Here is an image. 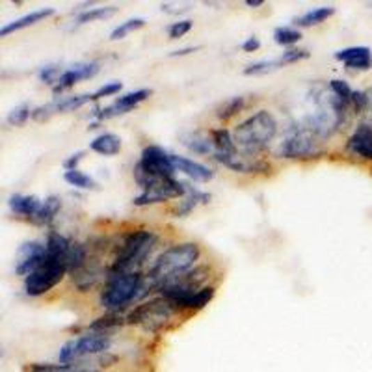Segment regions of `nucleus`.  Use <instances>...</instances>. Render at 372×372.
<instances>
[{
    "label": "nucleus",
    "instance_id": "nucleus-1",
    "mask_svg": "<svg viewBox=\"0 0 372 372\" xmlns=\"http://www.w3.org/2000/svg\"><path fill=\"white\" fill-rule=\"evenodd\" d=\"M277 134V119L270 110H257L235 127L233 138L238 151L248 157L265 151Z\"/></svg>",
    "mask_w": 372,
    "mask_h": 372
},
{
    "label": "nucleus",
    "instance_id": "nucleus-2",
    "mask_svg": "<svg viewBox=\"0 0 372 372\" xmlns=\"http://www.w3.org/2000/svg\"><path fill=\"white\" fill-rule=\"evenodd\" d=\"M199 255H201V249L196 242L173 244L171 248L164 249L162 254L158 255L157 261L149 268L147 277L155 287H158L160 283L190 272V268L198 263Z\"/></svg>",
    "mask_w": 372,
    "mask_h": 372
},
{
    "label": "nucleus",
    "instance_id": "nucleus-3",
    "mask_svg": "<svg viewBox=\"0 0 372 372\" xmlns=\"http://www.w3.org/2000/svg\"><path fill=\"white\" fill-rule=\"evenodd\" d=\"M157 235L151 229H136L123 238L118 248L116 259L110 266V276L119 274H134L140 272V266L147 261L151 251L157 246Z\"/></svg>",
    "mask_w": 372,
    "mask_h": 372
},
{
    "label": "nucleus",
    "instance_id": "nucleus-4",
    "mask_svg": "<svg viewBox=\"0 0 372 372\" xmlns=\"http://www.w3.org/2000/svg\"><path fill=\"white\" fill-rule=\"evenodd\" d=\"M313 101H315V112L307 119V127L320 138L335 134L346 119L348 104L341 101L337 95H333L332 91L327 93L324 90L313 93Z\"/></svg>",
    "mask_w": 372,
    "mask_h": 372
},
{
    "label": "nucleus",
    "instance_id": "nucleus-5",
    "mask_svg": "<svg viewBox=\"0 0 372 372\" xmlns=\"http://www.w3.org/2000/svg\"><path fill=\"white\" fill-rule=\"evenodd\" d=\"M175 166L171 162V155L166 153L162 147L147 146L141 151L140 162L134 166V180L146 190L157 185L160 179L173 177Z\"/></svg>",
    "mask_w": 372,
    "mask_h": 372
},
{
    "label": "nucleus",
    "instance_id": "nucleus-6",
    "mask_svg": "<svg viewBox=\"0 0 372 372\" xmlns=\"http://www.w3.org/2000/svg\"><path fill=\"white\" fill-rule=\"evenodd\" d=\"M141 283H144V277H141L140 272L108 276L107 285H104V288L101 290V296H99L101 307L108 309L110 313L125 309L132 300L140 296Z\"/></svg>",
    "mask_w": 372,
    "mask_h": 372
},
{
    "label": "nucleus",
    "instance_id": "nucleus-7",
    "mask_svg": "<svg viewBox=\"0 0 372 372\" xmlns=\"http://www.w3.org/2000/svg\"><path fill=\"white\" fill-rule=\"evenodd\" d=\"M110 346H112V339L107 333H86V335L71 339V341L63 344L60 352H58V359L63 365H71V363H79L86 357L107 354Z\"/></svg>",
    "mask_w": 372,
    "mask_h": 372
},
{
    "label": "nucleus",
    "instance_id": "nucleus-8",
    "mask_svg": "<svg viewBox=\"0 0 372 372\" xmlns=\"http://www.w3.org/2000/svg\"><path fill=\"white\" fill-rule=\"evenodd\" d=\"M173 307L171 302L166 298H155L149 300L146 304L138 305L129 316L127 322L141 326L147 333H158L162 332L164 327L168 326V322L173 316Z\"/></svg>",
    "mask_w": 372,
    "mask_h": 372
},
{
    "label": "nucleus",
    "instance_id": "nucleus-9",
    "mask_svg": "<svg viewBox=\"0 0 372 372\" xmlns=\"http://www.w3.org/2000/svg\"><path fill=\"white\" fill-rule=\"evenodd\" d=\"M68 272L69 268L63 261L45 257L43 265L38 270H34L30 276L24 277V293L30 298L43 296V294H47L49 290L56 287L58 283L65 277Z\"/></svg>",
    "mask_w": 372,
    "mask_h": 372
},
{
    "label": "nucleus",
    "instance_id": "nucleus-10",
    "mask_svg": "<svg viewBox=\"0 0 372 372\" xmlns=\"http://www.w3.org/2000/svg\"><path fill=\"white\" fill-rule=\"evenodd\" d=\"M316 134L309 127L290 130L279 144L277 155L281 158H307L316 155Z\"/></svg>",
    "mask_w": 372,
    "mask_h": 372
},
{
    "label": "nucleus",
    "instance_id": "nucleus-11",
    "mask_svg": "<svg viewBox=\"0 0 372 372\" xmlns=\"http://www.w3.org/2000/svg\"><path fill=\"white\" fill-rule=\"evenodd\" d=\"M186 192H188V185L186 183H180V180L173 179V177H168V179H160L151 188L141 190L140 196H136L132 203L136 207H147V205L164 203L168 199L185 198Z\"/></svg>",
    "mask_w": 372,
    "mask_h": 372
},
{
    "label": "nucleus",
    "instance_id": "nucleus-12",
    "mask_svg": "<svg viewBox=\"0 0 372 372\" xmlns=\"http://www.w3.org/2000/svg\"><path fill=\"white\" fill-rule=\"evenodd\" d=\"M149 95H151V90L130 91V93H125V95L118 97V99H116L110 107L101 108V110L93 114V116H95L97 119H108V118H114V116H121V114L130 112V110L138 107L140 102L149 99Z\"/></svg>",
    "mask_w": 372,
    "mask_h": 372
},
{
    "label": "nucleus",
    "instance_id": "nucleus-13",
    "mask_svg": "<svg viewBox=\"0 0 372 372\" xmlns=\"http://www.w3.org/2000/svg\"><path fill=\"white\" fill-rule=\"evenodd\" d=\"M346 151L363 160H372V127L366 123L357 125L346 140Z\"/></svg>",
    "mask_w": 372,
    "mask_h": 372
},
{
    "label": "nucleus",
    "instance_id": "nucleus-14",
    "mask_svg": "<svg viewBox=\"0 0 372 372\" xmlns=\"http://www.w3.org/2000/svg\"><path fill=\"white\" fill-rule=\"evenodd\" d=\"M19 254H21V259H19L15 272H17L19 276L26 277L43 265V261L47 257V249L40 242H29L24 244Z\"/></svg>",
    "mask_w": 372,
    "mask_h": 372
},
{
    "label": "nucleus",
    "instance_id": "nucleus-15",
    "mask_svg": "<svg viewBox=\"0 0 372 372\" xmlns=\"http://www.w3.org/2000/svg\"><path fill=\"white\" fill-rule=\"evenodd\" d=\"M97 73H99V63H95V62L77 63V65H73V68H69L63 71L60 80H58L56 86H54V93L73 88V86L77 84V82H80V80L93 79Z\"/></svg>",
    "mask_w": 372,
    "mask_h": 372
},
{
    "label": "nucleus",
    "instance_id": "nucleus-16",
    "mask_svg": "<svg viewBox=\"0 0 372 372\" xmlns=\"http://www.w3.org/2000/svg\"><path fill=\"white\" fill-rule=\"evenodd\" d=\"M335 60L343 62L346 69L369 71L372 68V51L369 47H348L335 52Z\"/></svg>",
    "mask_w": 372,
    "mask_h": 372
},
{
    "label": "nucleus",
    "instance_id": "nucleus-17",
    "mask_svg": "<svg viewBox=\"0 0 372 372\" xmlns=\"http://www.w3.org/2000/svg\"><path fill=\"white\" fill-rule=\"evenodd\" d=\"M171 162L175 166V171H180L185 173L186 177H190L194 180H199V183H207L215 177V171L203 164L196 162L192 158L186 157H179V155H171Z\"/></svg>",
    "mask_w": 372,
    "mask_h": 372
},
{
    "label": "nucleus",
    "instance_id": "nucleus-18",
    "mask_svg": "<svg viewBox=\"0 0 372 372\" xmlns=\"http://www.w3.org/2000/svg\"><path fill=\"white\" fill-rule=\"evenodd\" d=\"M52 13H54V10H52V8H47V10L32 12V13H29V15H24V17L15 19V21H12V23H8V24H4V26H2V30H0V36H2V38H6V36H10L12 32L29 29V26H32V24H38V23H41V21H45L47 17H51Z\"/></svg>",
    "mask_w": 372,
    "mask_h": 372
},
{
    "label": "nucleus",
    "instance_id": "nucleus-19",
    "mask_svg": "<svg viewBox=\"0 0 372 372\" xmlns=\"http://www.w3.org/2000/svg\"><path fill=\"white\" fill-rule=\"evenodd\" d=\"M180 141L186 149H190L196 155H215V144H212V138H209L207 134H203L201 130H194V132H186V134L180 136Z\"/></svg>",
    "mask_w": 372,
    "mask_h": 372
},
{
    "label": "nucleus",
    "instance_id": "nucleus-20",
    "mask_svg": "<svg viewBox=\"0 0 372 372\" xmlns=\"http://www.w3.org/2000/svg\"><path fill=\"white\" fill-rule=\"evenodd\" d=\"M41 203L43 201H40L36 196H19L17 194V196L10 198V209H12V212L24 216V218H36L41 209Z\"/></svg>",
    "mask_w": 372,
    "mask_h": 372
},
{
    "label": "nucleus",
    "instance_id": "nucleus-21",
    "mask_svg": "<svg viewBox=\"0 0 372 372\" xmlns=\"http://www.w3.org/2000/svg\"><path fill=\"white\" fill-rule=\"evenodd\" d=\"M91 151L99 153L102 157H114L121 151V138L112 132H102L90 144Z\"/></svg>",
    "mask_w": 372,
    "mask_h": 372
},
{
    "label": "nucleus",
    "instance_id": "nucleus-22",
    "mask_svg": "<svg viewBox=\"0 0 372 372\" xmlns=\"http://www.w3.org/2000/svg\"><path fill=\"white\" fill-rule=\"evenodd\" d=\"M335 13V8L332 6H322V8H315V10H309L304 15L294 19V24L296 26H315V24L324 23L326 19H330Z\"/></svg>",
    "mask_w": 372,
    "mask_h": 372
},
{
    "label": "nucleus",
    "instance_id": "nucleus-23",
    "mask_svg": "<svg viewBox=\"0 0 372 372\" xmlns=\"http://www.w3.org/2000/svg\"><path fill=\"white\" fill-rule=\"evenodd\" d=\"M210 199V196H207V194L203 192H198V190H194L192 186H188V192H186V196L183 198V201H179V205H177V216H186L190 215L196 207H198V203H207Z\"/></svg>",
    "mask_w": 372,
    "mask_h": 372
},
{
    "label": "nucleus",
    "instance_id": "nucleus-24",
    "mask_svg": "<svg viewBox=\"0 0 372 372\" xmlns=\"http://www.w3.org/2000/svg\"><path fill=\"white\" fill-rule=\"evenodd\" d=\"M215 293L216 288L212 285H205L199 290H196L190 298H186L185 304L180 305V309H203L205 305H209L210 300L215 298Z\"/></svg>",
    "mask_w": 372,
    "mask_h": 372
},
{
    "label": "nucleus",
    "instance_id": "nucleus-25",
    "mask_svg": "<svg viewBox=\"0 0 372 372\" xmlns=\"http://www.w3.org/2000/svg\"><path fill=\"white\" fill-rule=\"evenodd\" d=\"M210 138H212V144H215V153H226V155L238 153L235 138L227 129H215L210 132Z\"/></svg>",
    "mask_w": 372,
    "mask_h": 372
},
{
    "label": "nucleus",
    "instance_id": "nucleus-26",
    "mask_svg": "<svg viewBox=\"0 0 372 372\" xmlns=\"http://www.w3.org/2000/svg\"><path fill=\"white\" fill-rule=\"evenodd\" d=\"M123 326V318L118 315V313H108V315L101 316V318H97V320H93L90 324V330L91 332H97V333H107V335H110V333L114 332V330H118V327Z\"/></svg>",
    "mask_w": 372,
    "mask_h": 372
},
{
    "label": "nucleus",
    "instance_id": "nucleus-27",
    "mask_svg": "<svg viewBox=\"0 0 372 372\" xmlns=\"http://www.w3.org/2000/svg\"><path fill=\"white\" fill-rule=\"evenodd\" d=\"M62 209V199L56 198V196H51V198H47L43 203H41V209L38 212L34 220L38 224H49L56 218V215Z\"/></svg>",
    "mask_w": 372,
    "mask_h": 372
},
{
    "label": "nucleus",
    "instance_id": "nucleus-28",
    "mask_svg": "<svg viewBox=\"0 0 372 372\" xmlns=\"http://www.w3.org/2000/svg\"><path fill=\"white\" fill-rule=\"evenodd\" d=\"M118 12L116 6H104V8H91L88 12H82L77 17V24H86V23H95V21H101V19L112 17L114 13Z\"/></svg>",
    "mask_w": 372,
    "mask_h": 372
},
{
    "label": "nucleus",
    "instance_id": "nucleus-29",
    "mask_svg": "<svg viewBox=\"0 0 372 372\" xmlns=\"http://www.w3.org/2000/svg\"><path fill=\"white\" fill-rule=\"evenodd\" d=\"M63 179L68 180L71 186H75V188H80V190H93V188H97L95 180L91 179L90 175L82 173L80 169H71V171H65Z\"/></svg>",
    "mask_w": 372,
    "mask_h": 372
},
{
    "label": "nucleus",
    "instance_id": "nucleus-30",
    "mask_svg": "<svg viewBox=\"0 0 372 372\" xmlns=\"http://www.w3.org/2000/svg\"><path fill=\"white\" fill-rule=\"evenodd\" d=\"M300 40H302V32L293 29V26H279V29L274 30V41H276L277 45L288 47L298 43Z\"/></svg>",
    "mask_w": 372,
    "mask_h": 372
},
{
    "label": "nucleus",
    "instance_id": "nucleus-31",
    "mask_svg": "<svg viewBox=\"0 0 372 372\" xmlns=\"http://www.w3.org/2000/svg\"><path fill=\"white\" fill-rule=\"evenodd\" d=\"M144 24H146V21H144V19H129V21H125V23H121L119 26H116V29L112 30L110 40L112 41L123 40L125 36L130 34V32H134V30L141 29Z\"/></svg>",
    "mask_w": 372,
    "mask_h": 372
},
{
    "label": "nucleus",
    "instance_id": "nucleus-32",
    "mask_svg": "<svg viewBox=\"0 0 372 372\" xmlns=\"http://www.w3.org/2000/svg\"><path fill=\"white\" fill-rule=\"evenodd\" d=\"M30 118H32V110H30L29 104H19L8 114V123L13 125V127H23Z\"/></svg>",
    "mask_w": 372,
    "mask_h": 372
},
{
    "label": "nucleus",
    "instance_id": "nucleus-33",
    "mask_svg": "<svg viewBox=\"0 0 372 372\" xmlns=\"http://www.w3.org/2000/svg\"><path fill=\"white\" fill-rule=\"evenodd\" d=\"M281 68L279 60H261V62L249 63L248 68L244 69V75H265L268 71H274V69Z\"/></svg>",
    "mask_w": 372,
    "mask_h": 372
},
{
    "label": "nucleus",
    "instance_id": "nucleus-34",
    "mask_svg": "<svg viewBox=\"0 0 372 372\" xmlns=\"http://www.w3.org/2000/svg\"><path fill=\"white\" fill-rule=\"evenodd\" d=\"M330 90H332L333 95H337L339 99L346 102V104H350L352 95H354V90L350 88L348 82H344V80H339V79L330 80Z\"/></svg>",
    "mask_w": 372,
    "mask_h": 372
},
{
    "label": "nucleus",
    "instance_id": "nucleus-35",
    "mask_svg": "<svg viewBox=\"0 0 372 372\" xmlns=\"http://www.w3.org/2000/svg\"><path fill=\"white\" fill-rule=\"evenodd\" d=\"M242 107H244V97H233V99H229L227 102H224V107L218 110V118L226 121V119L233 118L235 114L240 112Z\"/></svg>",
    "mask_w": 372,
    "mask_h": 372
},
{
    "label": "nucleus",
    "instance_id": "nucleus-36",
    "mask_svg": "<svg viewBox=\"0 0 372 372\" xmlns=\"http://www.w3.org/2000/svg\"><path fill=\"white\" fill-rule=\"evenodd\" d=\"M305 58H309V51H305V49H288L281 54V56L277 58L279 63L283 65H288V63H296L300 60H305Z\"/></svg>",
    "mask_w": 372,
    "mask_h": 372
},
{
    "label": "nucleus",
    "instance_id": "nucleus-37",
    "mask_svg": "<svg viewBox=\"0 0 372 372\" xmlns=\"http://www.w3.org/2000/svg\"><path fill=\"white\" fill-rule=\"evenodd\" d=\"M121 88H123L121 82H108V84L101 86L99 90H95L93 93H91V101H99V99H102V97L116 95V93L121 91Z\"/></svg>",
    "mask_w": 372,
    "mask_h": 372
},
{
    "label": "nucleus",
    "instance_id": "nucleus-38",
    "mask_svg": "<svg viewBox=\"0 0 372 372\" xmlns=\"http://www.w3.org/2000/svg\"><path fill=\"white\" fill-rule=\"evenodd\" d=\"M62 73H63V71H60V68H58V65H45V68L40 69V73H38V77H40V80L47 82V84L56 86V82L60 80Z\"/></svg>",
    "mask_w": 372,
    "mask_h": 372
},
{
    "label": "nucleus",
    "instance_id": "nucleus-39",
    "mask_svg": "<svg viewBox=\"0 0 372 372\" xmlns=\"http://www.w3.org/2000/svg\"><path fill=\"white\" fill-rule=\"evenodd\" d=\"M190 30H192V21L185 19V21H177V23L171 24L168 29V34L171 40H179V38H183L185 34H188Z\"/></svg>",
    "mask_w": 372,
    "mask_h": 372
},
{
    "label": "nucleus",
    "instance_id": "nucleus-40",
    "mask_svg": "<svg viewBox=\"0 0 372 372\" xmlns=\"http://www.w3.org/2000/svg\"><path fill=\"white\" fill-rule=\"evenodd\" d=\"M366 102H369V97H366V90L365 91H354V95H352V108L355 110V114H363L366 108Z\"/></svg>",
    "mask_w": 372,
    "mask_h": 372
},
{
    "label": "nucleus",
    "instance_id": "nucleus-41",
    "mask_svg": "<svg viewBox=\"0 0 372 372\" xmlns=\"http://www.w3.org/2000/svg\"><path fill=\"white\" fill-rule=\"evenodd\" d=\"M82 157H84V153L79 151V153H75V155H71V157L63 162V168L68 169V171H71V169H77V166H79V162L82 160Z\"/></svg>",
    "mask_w": 372,
    "mask_h": 372
},
{
    "label": "nucleus",
    "instance_id": "nucleus-42",
    "mask_svg": "<svg viewBox=\"0 0 372 372\" xmlns=\"http://www.w3.org/2000/svg\"><path fill=\"white\" fill-rule=\"evenodd\" d=\"M259 47H261V41L259 38H248V40L244 41L242 43V51L246 52H255V51H259Z\"/></svg>",
    "mask_w": 372,
    "mask_h": 372
},
{
    "label": "nucleus",
    "instance_id": "nucleus-43",
    "mask_svg": "<svg viewBox=\"0 0 372 372\" xmlns=\"http://www.w3.org/2000/svg\"><path fill=\"white\" fill-rule=\"evenodd\" d=\"M366 97H369V102H366V108L363 116H365V123L372 127V90H366Z\"/></svg>",
    "mask_w": 372,
    "mask_h": 372
},
{
    "label": "nucleus",
    "instance_id": "nucleus-44",
    "mask_svg": "<svg viewBox=\"0 0 372 372\" xmlns=\"http://www.w3.org/2000/svg\"><path fill=\"white\" fill-rule=\"evenodd\" d=\"M194 51H196V47H186V49H180V51H173L171 56H185V54H190Z\"/></svg>",
    "mask_w": 372,
    "mask_h": 372
},
{
    "label": "nucleus",
    "instance_id": "nucleus-45",
    "mask_svg": "<svg viewBox=\"0 0 372 372\" xmlns=\"http://www.w3.org/2000/svg\"><path fill=\"white\" fill-rule=\"evenodd\" d=\"M263 4H265L263 0H246V6H249V8H259V6H263Z\"/></svg>",
    "mask_w": 372,
    "mask_h": 372
}]
</instances>
